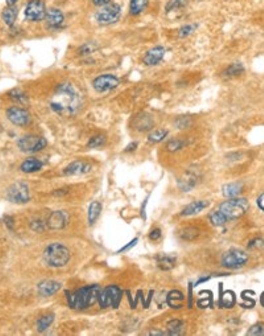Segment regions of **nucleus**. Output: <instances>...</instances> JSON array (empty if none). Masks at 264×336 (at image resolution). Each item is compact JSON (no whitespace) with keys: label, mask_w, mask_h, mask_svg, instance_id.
<instances>
[{"label":"nucleus","mask_w":264,"mask_h":336,"mask_svg":"<svg viewBox=\"0 0 264 336\" xmlns=\"http://www.w3.org/2000/svg\"><path fill=\"white\" fill-rule=\"evenodd\" d=\"M82 107V97L78 89L70 84L62 82L56 88L54 96L50 101V109L64 117L76 115Z\"/></svg>","instance_id":"obj_1"},{"label":"nucleus","mask_w":264,"mask_h":336,"mask_svg":"<svg viewBox=\"0 0 264 336\" xmlns=\"http://www.w3.org/2000/svg\"><path fill=\"white\" fill-rule=\"evenodd\" d=\"M100 291H102L100 286L92 284V286H84V287L78 288L76 291L66 292L68 304L73 310H86L98 302Z\"/></svg>","instance_id":"obj_2"},{"label":"nucleus","mask_w":264,"mask_h":336,"mask_svg":"<svg viewBox=\"0 0 264 336\" xmlns=\"http://www.w3.org/2000/svg\"><path fill=\"white\" fill-rule=\"evenodd\" d=\"M70 257L72 255H70L69 249L58 242L50 244L44 251V262L49 267H54V269H60V267L68 265Z\"/></svg>","instance_id":"obj_3"},{"label":"nucleus","mask_w":264,"mask_h":336,"mask_svg":"<svg viewBox=\"0 0 264 336\" xmlns=\"http://www.w3.org/2000/svg\"><path fill=\"white\" fill-rule=\"evenodd\" d=\"M250 204L247 201V199L244 197H231V199L226 200L224 203H222L218 208V211L224 214V217L228 218V221H232V220H238L246 214V212L248 211Z\"/></svg>","instance_id":"obj_4"},{"label":"nucleus","mask_w":264,"mask_h":336,"mask_svg":"<svg viewBox=\"0 0 264 336\" xmlns=\"http://www.w3.org/2000/svg\"><path fill=\"white\" fill-rule=\"evenodd\" d=\"M122 16V6L118 3H108L106 6H102L96 12V22L100 26H110L116 23Z\"/></svg>","instance_id":"obj_5"},{"label":"nucleus","mask_w":264,"mask_h":336,"mask_svg":"<svg viewBox=\"0 0 264 336\" xmlns=\"http://www.w3.org/2000/svg\"><path fill=\"white\" fill-rule=\"evenodd\" d=\"M122 296H123L122 288L112 284V286H107L100 291L98 302L102 308H110V307L118 308L122 302Z\"/></svg>","instance_id":"obj_6"},{"label":"nucleus","mask_w":264,"mask_h":336,"mask_svg":"<svg viewBox=\"0 0 264 336\" xmlns=\"http://www.w3.org/2000/svg\"><path fill=\"white\" fill-rule=\"evenodd\" d=\"M247 262H248V254H247L246 251L239 250V249H231V250L226 251L222 255V266H224V269H240Z\"/></svg>","instance_id":"obj_7"},{"label":"nucleus","mask_w":264,"mask_h":336,"mask_svg":"<svg viewBox=\"0 0 264 336\" xmlns=\"http://www.w3.org/2000/svg\"><path fill=\"white\" fill-rule=\"evenodd\" d=\"M18 144L22 152L36 154L38 151H42L48 146V141L44 137H38V135H26L18 139Z\"/></svg>","instance_id":"obj_8"},{"label":"nucleus","mask_w":264,"mask_h":336,"mask_svg":"<svg viewBox=\"0 0 264 336\" xmlns=\"http://www.w3.org/2000/svg\"><path fill=\"white\" fill-rule=\"evenodd\" d=\"M7 199L11 203L15 204H26L30 201V187L22 183V181H18L15 184H12L7 191Z\"/></svg>","instance_id":"obj_9"},{"label":"nucleus","mask_w":264,"mask_h":336,"mask_svg":"<svg viewBox=\"0 0 264 336\" xmlns=\"http://www.w3.org/2000/svg\"><path fill=\"white\" fill-rule=\"evenodd\" d=\"M48 8L45 6L44 0H30L26 6V20L30 22H41L46 16Z\"/></svg>","instance_id":"obj_10"},{"label":"nucleus","mask_w":264,"mask_h":336,"mask_svg":"<svg viewBox=\"0 0 264 336\" xmlns=\"http://www.w3.org/2000/svg\"><path fill=\"white\" fill-rule=\"evenodd\" d=\"M119 82H120L119 78L114 76V74H102V76H99L92 81V88L96 89V92L98 93H107L118 88Z\"/></svg>","instance_id":"obj_11"},{"label":"nucleus","mask_w":264,"mask_h":336,"mask_svg":"<svg viewBox=\"0 0 264 336\" xmlns=\"http://www.w3.org/2000/svg\"><path fill=\"white\" fill-rule=\"evenodd\" d=\"M70 221V216L66 211H54L49 214L46 218V225L48 229L52 230H61L68 226Z\"/></svg>","instance_id":"obj_12"},{"label":"nucleus","mask_w":264,"mask_h":336,"mask_svg":"<svg viewBox=\"0 0 264 336\" xmlns=\"http://www.w3.org/2000/svg\"><path fill=\"white\" fill-rule=\"evenodd\" d=\"M7 117L10 119V122H12L16 126H26L30 123V114L26 109L22 107L14 106L7 110Z\"/></svg>","instance_id":"obj_13"},{"label":"nucleus","mask_w":264,"mask_h":336,"mask_svg":"<svg viewBox=\"0 0 264 336\" xmlns=\"http://www.w3.org/2000/svg\"><path fill=\"white\" fill-rule=\"evenodd\" d=\"M45 20H46V24H48L49 28H52V30H58V28H61L64 26V23H65V15H64L62 10L52 7L46 11Z\"/></svg>","instance_id":"obj_14"},{"label":"nucleus","mask_w":264,"mask_h":336,"mask_svg":"<svg viewBox=\"0 0 264 336\" xmlns=\"http://www.w3.org/2000/svg\"><path fill=\"white\" fill-rule=\"evenodd\" d=\"M92 164L84 160H77V162L70 163L69 166L64 170L65 176H80V175L88 174L92 171Z\"/></svg>","instance_id":"obj_15"},{"label":"nucleus","mask_w":264,"mask_h":336,"mask_svg":"<svg viewBox=\"0 0 264 336\" xmlns=\"http://www.w3.org/2000/svg\"><path fill=\"white\" fill-rule=\"evenodd\" d=\"M165 56V48L162 45H158V47H154L150 48L143 57V63L148 67H152V65H158V63H162V60L164 59Z\"/></svg>","instance_id":"obj_16"},{"label":"nucleus","mask_w":264,"mask_h":336,"mask_svg":"<svg viewBox=\"0 0 264 336\" xmlns=\"http://www.w3.org/2000/svg\"><path fill=\"white\" fill-rule=\"evenodd\" d=\"M200 175L194 171H188L186 174H184L182 177L178 179V187L182 189L184 192H189L198 184Z\"/></svg>","instance_id":"obj_17"},{"label":"nucleus","mask_w":264,"mask_h":336,"mask_svg":"<svg viewBox=\"0 0 264 336\" xmlns=\"http://www.w3.org/2000/svg\"><path fill=\"white\" fill-rule=\"evenodd\" d=\"M62 284L57 281H42L38 286H37V290H38V294L41 296H52L57 294V292L61 290Z\"/></svg>","instance_id":"obj_18"},{"label":"nucleus","mask_w":264,"mask_h":336,"mask_svg":"<svg viewBox=\"0 0 264 336\" xmlns=\"http://www.w3.org/2000/svg\"><path fill=\"white\" fill-rule=\"evenodd\" d=\"M210 203L208 200H197V201H193L189 205L184 208L181 211V216H193V214H198L200 212H202L204 209L209 207Z\"/></svg>","instance_id":"obj_19"},{"label":"nucleus","mask_w":264,"mask_h":336,"mask_svg":"<svg viewBox=\"0 0 264 336\" xmlns=\"http://www.w3.org/2000/svg\"><path fill=\"white\" fill-rule=\"evenodd\" d=\"M154 118L148 114H142L139 117H136L135 119V129L138 131H150V130L154 129Z\"/></svg>","instance_id":"obj_20"},{"label":"nucleus","mask_w":264,"mask_h":336,"mask_svg":"<svg viewBox=\"0 0 264 336\" xmlns=\"http://www.w3.org/2000/svg\"><path fill=\"white\" fill-rule=\"evenodd\" d=\"M156 262H158V266L160 269L164 270V271H169V270L176 267L177 258L169 254H158L156 257Z\"/></svg>","instance_id":"obj_21"},{"label":"nucleus","mask_w":264,"mask_h":336,"mask_svg":"<svg viewBox=\"0 0 264 336\" xmlns=\"http://www.w3.org/2000/svg\"><path fill=\"white\" fill-rule=\"evenodd\" d=\"M184 300H185V295H184V292L178 291V290L170 291L166 296V304L170 308H176V310L184 306Z\"/></svg>","instance_id":"obj_22"},{"label":"nucleus","mask_w":264,"mask_h":336,"mask_svg":"<svg viewBox=\"0 0 264 336\" xmlns=\"http://www.w3.org/2000/svg\"><path fill=\"white\" fill-rule=\"evenodd\" d=\"M18 10L16 7V4H14V6H8V7L4 8L3 12H2V19H3V22L8 27H14L16 19H18Z\"/></svg>","instance_id":"obj_23"},{"label":"nucleus","mask_w":264,"mask_h":336,"mask_svg":"<svg viewBox=\"0 0 264 336\" xmlns=\"http://www.w3.org/2000/svg\"><path fill=\"white\" fill-rule=\"evenodd\" d=\"M44 166V163L41 162L40 159H34V158H30V159H26V162L22 163V167H20V170L22 172H26V174H33V172H37V171H40Z\"/></svg>","instance_id":"obj_24"},{"label":"nucleus","mask_w":264,"mask_h":336,"mask_svg":"<svg viewBox=\"0 0 264 336\" xmlns=\"http://www.w3.org/2000/svg\"><path fill=\"white\" fill-rule=\"evenodd\" d=\"M224 197L231 199V197H238L243 192V183H230V184L224 185L222 188Z\"/></svg>","instance_id":"obj_25"},{"label":"nucleus","mask_w":264,"mask_h":336,"mask_svg":"<svg viewBox=\"0 0 264 336\" xmlns=\"http://www.w3.org/2000/svg\"><path fill=\"white\" fill-rule=\"evenodd\" d=\"M148 4H150V0H131V3H130V14L134 16L143 14L146 11V8L148 7Z\"/></svg>","instance_id":"obj_26"},{"label":"nucleus","mask_w":264,"mask_h":336,"mask_svg":"<svg viewBox=\"0 0 264 336\" xmlns=\"http://www.w3.org/2000/svg\"><path fill=\"white\" fill-rule=\"evenodd\" d=\"M100 212H102V204L99 201H92L88 207V224L90 225H94L96 222V220L100 216Z\"/></svg>","instance_id":"obj_27"},{"label":"nucleus","mask_w":264,"mask_h":336,"mask_svg":"<svg viewBox=\"0 0 264 336\" xmlns=\"http://www.w3.org/2000/svg\"><path fill=\"white\" fill-rule=\"evenodd\" d=\"M168 328L169 335H181L184 333V329H185V324H184L182 320H178V319H173L168 323L166 325Z\"/></svg>","instance_id":"obj_28"},{"label":"nucleus","mask_w":264,"mask_h":336,"mask_svg":"<svg viewBox=\"0 0 264 336\" xmlns=\"http://www.w3.org/2000/svg\"><path fill=\"white\" fill-rule=\"evenodd\" d=\"M53 321H54V315L53 314L41 316V318L37 320V331H38V332H45V331L53 324Z\"/></svg>","instance_id":"obj_29"},{"label":"nucleus","mask_w":264,"mask_h":336,"mask_svg":"<svg viewBox=\"0 0 264 336\" xmlns=\"http://www.w3.org/2000/svg\"><path fill=\"white\" fill-rule=\"evenodd\" d=\"M168 134H169L168 130L156 129L154 130V131H150V135H148V141H150V143H160V142H162L165 138L168 137Z\"/></svg>","instance_id":"obj_30"},{"label":"nucleus","mask_w":264,"mask_h":336,"mask_svg":"<svg viewBox=\"0 0 264 336\" xmlns=\"http://www.w3.org/2000/svg\"><path fill=\"white\" fill-rule=\"evenodd\" d=\"M188 3H189V0H169L165 6V11H166V14L173 11H180V10H184L186 7Z\"/></svg>","instance_id":"obj_31"},{"label":"nucleus","mask_w":264,"mask_h":336,"mask_svg":"<svg viewBox=\"0 0 264 336\" xmlns=\"http://www.w3.org/2000/svg\"><path fill=\"white\" fill-rule=\"evenodd\" d=\"M209 220L214 226H224L228 222V218L224 217V214L220 213L218 209H216V211H213L212 213L209 214Z\"/></svg>","instance_id":"obj_32"},{"label":"nucleus","mask_w":264,"mask_h":336,"mask_svg":"<svg viewBox=\"0 0 264 336\" xmlns=\"http://www.w3.org/2000/svg\"><path fill=\"white\" fill-rule=\"evenodd\" d=\"M235 303H236V298H235V294L232 291L224 292L220 296V306L224 308H231V307L235 306Z\"/></svg>","instance_id":"obj_33"},{"label":"nucleus","mask_w":264,"mask_h":336,"mask_svg":"<svg viewBox=\"0 0 264 336\" xmlns=\"http://www.w3.org/2000/svg\"><path fill=\"white\" fill-rule=\"evenodd\" d=\"M244 72V67H243L240 63H234L231 64L230 67L224 72V76H228V77H235V76H239V74H242Z\"/></svg>","instance_id":"obj_34"},{"label":"nucleus","mask_w":264,"mask_h":336,"mask_svg":"<svg viewBox=\"0 0 264 336\" xmlns=\"http://www.w3.org/2000/svg\"><path fill=\"white\" fill-rule=\"evenodd\" d=\"M198 234H200L198 229H196L193 226H188V228L182 229V232L180 233L181 238L185 241H194L198 237Z\"/></svg>","instance_id":"obj_35"},{"label":"nucleus","mask_w":264,"mask_h":336,"mask_svg":"<svg viewBox=\"0 0 264 336\" xmlns=\"http://www.w3.org/2000/svg\"><path fill=\"white\" fill-rule=\"evenodd\" d=\"M107 142L106 135H96V137H92L88 143V148H99L103 147Z\"/></svg>","instance_id":"obj_36"},{"label":"nucleus","mask_w":264,"mask_h":336,"mask_svg":"<svg viewBox=\"0 0 264 336\" xmlns=\"http://www.w3.org/2000/svg\"><path fill=\"white\" fill-rule=\"evenodd\" d=\"M10 96L14 101H16L18 104H26L28 102V97H26V93H22V90H18V89H15V90H12L10 93Z\"/></svg>","instance_id":"obj_37"},{"label":"nucleus","mask_w":264,"mask_h":336,"mask_svg":"<svg viewBox=\"0 0 264 336\" xmlns=\"http://www.w3.org/2000/svg\"><path fill=\"white\" fill-rule=\"evenodd\" d=\"M185 144L186 143L182 139H172V141H169L168 144H166V150L170 152H176L178 150H181V148H184Z\"/></svg>","instance_id":"obj_38"},{"label":"nucleus","mask_w":264,"mask_h":336,"mask_svg":"<svg viewBox=\"0 0 264 336\" xmlns=\"http://www.w3.org/2000/svg\"><path fill=\"white\" fill-rule=\"evenodd\" d=\"M196 30H197V24H185V26H182L180 30H178V36H180L181 39L188 37L189 35L193 34Z\"/></svg>","instance_id":"obj_39"},{"label":"nucleus","mask_w":264,"mask_h":336,"mask_svg":"<svg viewBox=\"0 0 264 336\" xmlns=\"http://www.w3.org/2000/svg\"><path fill=\"white\" fill-rule=\"evenodd\" d=\"M32 229L37 233H42L45 229H48V225H46V220H41V218H37L32 222Z\"/></svg>","instance_id":"obj_40"},{"label":"nucleus","mask_w":264,"mask_h":336,"mask_svg":"<svg viewBox=\"0 0 264 336\" xmlns=\"http://www.w3.org/2000/svg\"><path fill=\"white\" fill-rule=\"evenodd\" d=\"M96 49V44H92V43H86V44H84L81 48L78 49V52L81 53V55L86 56V55H92Z\"/></svg>","instance_id":"obj_41"},{"label":"nucleus","mask_w":264,"mask_h":336,"mask_svg":"<svg viewBox=\"0 0 264 336\" xmlns=\"http://www.w3.org/2000/svg\"><path fill=\"white\" fill-rule=\"evenodd\" d=\"M247 335H251V336H263L264 335V324L263 323H259V324H255L254 327H251V329H250L248 332H247Z\"/></svg>","instance_id":"obj_42"},{"label":"nucleus","mask_w":264,"mask_h":336,"mask_svg":"<svg viewBox=\"0 0 264 336\" xmlns=\"http://www.w3.org/2000/svg\"><path fill=\"white\" fill-rule=\"evenodd\" d=\"M263 246H264L263 238H255V240L250 241L248 244H247V248H248L250 250H254V249L263 248Z\"/></svg>","instance_id":"obj_43"},{"label":"nucleus","mask_w":264,"mask_h":336,"mask_svg":"<svg viewBox=\"0 0 264 336\" xmlns=\"http://www.w3.org/2000/svg\"><path fill=\"white\" fill-rule=\"evenodd\" d=\"M190 122L192 121L189 119V117H180V118L176 121L177 129H186V126L190 125Z\"/></svg>","instance_id":"obj_44"},{"label":"nucleus","mask_w":264,"mask_h":336,"mask_svg":"<svg viewBox=\"0 0 264 336\" xmlns=\"http://www.w3.org/2000/svg\"><path fill=\"white\" fill-rule=\"evenodd\" d=\"M162 233L160 228H156V229H154L150 233V238L152 241H158L160 238H162Z\"/></svg>","instance_id":"obj_45"},{"label":"nucleus","mask_w":264,"mask_h":336,"mask_svg":"<svg viewBox=\"0 0 264 336\" xmlns=\"http://www.w3.org/2000/svg\"><path fill=\"white\" fill-rule=\"evenodd\" d=\"M138 238H134V240L131 241V242H128V245H126V246H123V248L120 249V250H118V253H123V251H127L128 250V249H131V248H134V246H135L136 244H138Z\"/></svg>","instance_id":"obj_46"},{"label":"nucleus","mask_w":264,"mask_h":336,"mask_svg":"<svg viewBox=\"0 0 264 336\" xmlns=\"http://www.w3.org/2000/svg\"><path fill=\"white\" fill-rule=\"evenodd\" d=\"M256 204H258V207H259V209H262V211L264 212V193H262V195L258 197Z\"/></svg>","instance_id":"obj_47"},{"label":"nucleus","mask_w":264,"mask_h":336,"mask_svg":"<svg viewBox=\"0 0 264 336\" xmlns=\"http://www.w3.org/2000/svg\"><path fill=\"white\" fill-rule=\"evenodd\" d=\"M92 3L96 4V6H99V7H102V6L111 3V0H92Z\"/></svg>","instance_id":"obj_48"},{"label":"nucleus","mask_w":264,"mask_h":336,"mask_svg":"<svg viewBox=\"0 0 264 336\" xmlns=\"http://www.w3.org/2000/svg\"><path fill=\"white\" fill-rule=\"evenodd\" d=\"M136 147H138V142H134V143L128 144L127 147H126L124 151L128 152V151H134V150H136Z\"/></svg>","instance_id":"obj_49"},{"label":"nucleus","mask_w":264,"mask_h":336,"mask_svg":"<svg viewBox=\"0 0 264 336\" xmlns=\"http://www.w3.org/2000/svg\"><path fill=\"white\" fill-rule=\"evenodd\" d=\"M147 335H165L164 332H162V331H150V332H147Z\"/></svg>","instance_id":"obj_50"},{"label":"nucleus","mask_w":264,"mask_h":336,"mask_svg":"<svg viewBox=\"0 0 264 336\" xmlns=\"http://www.w3.org/2000/svg\"><path fill=\"white\" fill-rule=\"evenodd\" d=\"M7 2L8 6H14V4H16L18 2V0H6Z\"/></svg>","instance_id":"obj_51"},{"label":"nucleus","mask_w":264,"mask_h":336,"mask_svg":"<svg viewBox=\"0 0 264 336\" xmlns=\"http://www.w3.org/2000/svg\"><path fill=\"white\" fill-rule=\"evenodd\" d=\"M210 279V277H206V278H201V279H200V281L197 282V283L196 284H200V283H202V282H206V281H209Z\"/></svg>","instance_id":"obj_52"},{"label":"nucleus","mask_w":264,"mask_h":336,"mask_svg":"<svg viewBox=\"0 0 264 336\" xmlns=\"http://www.w3.org/2000/svg\"><path fill=\"white\" fill-rule=\"evenodd\" d=\"M262 304H263V306H264V292H263V294H262Z\"/></svg>","instance_id":"obj_53"},{"label":"nucleus","mask_w":264,"mask_h":336,"mask_svg":"<svg viewBox=\"0 0 264 336\" xmlns=\"http://www.w3.org/2000/svg\"><path fill=\"white\" fill-rule=\"evenodd\" d=\"M2 130H3V129H2V126H0V131H2Z\"/></svg>","instance_id":"obj_54"}]
</instances>
